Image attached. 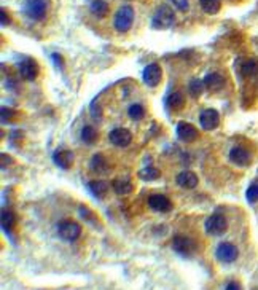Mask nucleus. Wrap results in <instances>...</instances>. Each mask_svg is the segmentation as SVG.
Here are the masks:
<instances>
[{
	"mask_svg": "<svg viewBox=\"0 0 258 290\" xmlns=\"http://www.w3.org/2000/svg\"><path fill=\"white\" fill-rule=\"evenodd\" d=\"M0 14H2V26H6V24H10V16H6V11L5 10L0 11Z\"/></svg>",
	"mask_w": 258,
	"mask_h": 290,
	"instance_id": "obj_37",
	"label": "nucleus"
},
{
	"mask_svg": "<svg viewBox=\"0 0 258 290\" xmlns=\"http://www.w3.org/2000/svg\"><path fill=\"white\" fill-rule=\"evenodd\" d=\"M88 188L96 198H104L109 191V183L106 180H91L88 183Z\"/></svg>",
	"mask_w": 258,
	"mask_h": 290,
	"instance_id": "obj_21",
	"label": "nucleus"
},
{
	"mask_svg": "<svg viewBox=\"0 0 258 290\" xmlns=\"http://www.w3.org/2000/svg\"><path fill=\"white\" fill-rule=\"evenodd\" d=\"M175 182L180 188L191 190L198 185V175L195 172H191V171H182L179 175L175 177Z\"/></svg>",
	"mask_w": 258,
	"mask_h": 290,
	"instance_id": "obj_16",
	"label": "nucleus"
},
{
	"mask_svg": "<svg viewBox=\"0 0 258 290\" xmlns=\"http://www.w3.org/2000/svg\"><path fill=\"white\" fill-rule=\"evenodd\" d=\"M175 21L174 10L169 5H161L156 13L153 14L151 26L155 29H169Z\"/></svg>",
	"mask_w": 258,
	"mask_h": 290,
	"instance_id": "obj_4",
	"label": "nucleus"
},
{
	"mask_svg": "<svg viewBox=\"0 0 258 290\" xmlns=\"http://www.w3.org/2000/svg\"><path fill=\"white\" fill-rule=\"evenodd\" d=\"M166 104L172 110H182L183 106H185V94H182L180 91L171 93V94H169L167 101H166Z\"/></svg>",
	"mask_w": 258,
	"mask_h": 290,
	"instance_id": "obj_22",
	"label": "nucleus"
},
{
	"mask_svg": "<svg viewBox=\"0 0 258 290\" xmlns=\"http://www.w3.org/2000/svg\"><path fill=\"white\" fill-rule=\"evenodd\" d=\"M80 138H82V141L88 145H91L96 142V139H98V131L94 130L93 126L86 125L82 128V133H80Z\"/></svg>",
	"mask_w": 258,
	"mask_h": 290,
	"instance_id": "obj_26",
	"label": "nucleus"
},
{
	"mask_svg": "<svg viewBox=\"0 0 258 290\" xmlns=\"http://www.w3.org/2000/svg\"><path fill=\"white\" fill-rule=\"evenodd\" d=\"M112 188H114V191L117 193V195L126 196L134 190V185H132L131 180L126 179V177H118V179H115L114 182H112Z\"/></svg>",
	"mask_w": 258,
	"mask_h": 290,
	"instance_id": "obj_18",
	"label": "nucleus"
},
{
	"mask_svg": "<svg viewBox=\"0 0 258 290\" xmlns=\"http://www.w3.org/2000/svg\"><path fill=\"white\" fill-rule=\"evenodd\" d=\"M171 2H172V5L179 11H188L190 10V2H188V0H171Z\"/></svg>",
	"mask_w": 258,
	"mask_h": 290,
	"instance_id": "obj_33",
	"label": "nucleus"
},
{
	"mask_svg": "<svg viewBox=\"0 0 258 290\" xmlns=\"http://www.w3.org/2000/svg\"><path fill=\"white\" fill-rule=\"evenodd\" d=\"M90 114H91V117L96 120V122L102 120V109H101L99 104H93V106L90 107Z\"/></svg>",
	"mask_w": 258,
	"mask_h": 290,
	"instance_id": "obj_34",
	"label": "nucleus"
},
{
	"mask_svg": "<svg viewBox=\"0 0 258 290\" xmlns=\"http://www.w3.org/2000/svg\"><path fill=\"white\" fill-rule=\"evenodd\" d=\"M128 117L134 120V122H139L145 117V109L142 104H131V106L128 107Z\"/></svg>",
	"mask_w": 258,
	"mask_h": 290,
	"instance_id": "obj_27",
	"label": "nucleus"
},
{
	"mask_svg": "<svg viewBox=\"0 0 258 290\" xmlns=\"http://www.w3.org/2000/svg\"><path fill=\"white\" fill-rule=\"evenodd\" d=\"M148 207L153 212L167 214L172 211V203L166 195H150L148 196Z\"/></svg>",
	"mask_w": 258,
	"mask_h": 290,
	"instance_id": "obj_12",
	"label": "nucleus"
},
{
	"mask_svg": "<svg viewBox=\"0 0 258 290\" xmlns=\"http://www.w3.org/2000/svg\"><path fill=\"white\" fill-rule=\"evenodd\" d=\"M142 78L147 86L155 88L159 85L161 78H163V70H161V66L156 62H151L148 66H145L143 72H142Z\"/></svg>",
	"mask_w": 258,
	"mask_h": 290,
	"instance_id": "obj_8",
	"label": "nucleus"
},
{
	"mask_svg": "<svg viewBox=\"0 0 258 290\" xmlns=\"http://www.w3.org/2000/svg\"><path fill=\"white\" fill-rule=\"evenodd\" d=\"M198 136H199V133L193 125H190V123L177 125V138H179L182 142H187V144L195 142L198 139Z\"/></svg>",
	"mask_w": 258,
	"mask_h": 290,
	"instance_id": "obj_14",
	"label": "nucleus"
},
{
	"mask_svg": "<svg viewBox=\"0 0 258 290\" xmlns=\"http://www.w3.org/2000/svg\"><path fill=\"white\" fill-rule=\"evenodd\" d=\"M238 255H239L238 247L231 243H222L219 244V247H217V251H215L217 260L222 263H233L238 259Z\"/></svg>",
	"mask_w": 258,
	"mask_h": 290,
	"instance_id": "obj_10",
	"label": "nucleus"
},
{
	"mask_svg": "<svg viewBox=\"0 0 258 290\" xmlns=\"http://www.w3.org/2000/svg\"><path fill=\"white\" fill-rule=\"evenodd\" d=\"M90 11L93 16H96V18L102 19V18H106L109 13V3L106 0H93L90 5Z\"/></svg>",
	"mask_w": 258,
	"mask_h": 290,
	"instance_id": "obj_20",
	"label": "nucleus"
},
{
	"mask_svg": "<svg viewBox=\"0 0 258 290\" xmlns=\"http://www.w3.org/2000/svg\"><path fill=\"white\" fill-rule=\"evenodd\" d=\"M58 235L61 239L67 241V243H74V241L82 236V227L74 220H62L58 225Z\"/></svg>",
	"mask_w": 258,
	"mask_h": 290,
	"instance_id": "obj_6",
	"label": "nucleus"
},
{
	"mask_svg": "<svg viewBox=\"0 0 258 290\" xmlns=\"http://www.w3.org/2000/svg\"><path fill=\"white\" fill-rule=\"evenodd\" d=\"M204 85L211 93H219L225 88V78L219 72H212V74H207L204 77Z\"/></svg>",
	"mask_w": 258,
	"mask_h": 290,
	"instance_id": "obj_15",
	"label": "nucleus"
},
{
	"mask_svg": "<svg viewBox=\"0 0 258 290\" xmlns=\"http://www.w3.org/2000/svg\"><path fill=\"white\" fill-rule=\"evenodd\" d=\"M0 114H2V123L13 122V118L16 117V112L13 109H10V107H2Z\"/></svg>",
	"mask_w": 258,
	"mask_h": 290,
	"instance_id": "obj_32",
	"label": "nucleus"
},
{
	"mask_svg": "<svg viewBox=\"0 0 258 290\" xmlns=\"http://www.w3.org/2000/svg\"><path fill=\"white\" fill-rule=\"evenodd\" d=\"M16 223V217L11 211H2V230L6 233V235H11V230Z\"/></svg>",
	"mask_w": 258,
	"mask_h": 290,
	"instance_id": "obj_23",
	"label": "nucleus"
},
{
	"mask_svg": "<svg viewBox=\"0 0 258 290\" xmlns=\"http://www.w3.org/2000/svg\"><path fill=\"white\" fill-rule=\"evenodd\" d=\"M161 175V172L158 171L156 167H153V166H148V167H143L139 171V177L142 180L145 182H150V180H156L158 177Z\"/></svg>",
	"mask_w": 258,
	"mask_h": 290,
	"instance_id": "obj_28",
	"label": "nucleus"
},
{
	"mask_svg": "<svg viewBox=\"0 0 258 290\" xmlns=\"http://www.w3.org/2000/svg\"><path fill=\"white\" fill-rule=\"evenodd\" d=\"M172 249L179 255L185 257V259H191V257L198 252V244H196V241L190 236L175 235L172 238Z\"/></svg>",
	"mask_w": 258,
	"mask_h": 290,
	"instance_id": "obj_2",
	"label": "nucleus"
},
{
	"mask_svg": "<svg viewBox=\"0 0 258 290\" xmlns=\"http://www.w3.org/2000/svg\"><path fill=\"white\" fill-rule=\"evenodd\" d=\"M225 290H243V287H241V284L236 283V281H231V283L227 284V289Z\"/></svg>",
	"mask_w": 258,
	"mask_h": 290,
	"instance_id": "obj_36",
	"label": "nucleus"
},
{
	"mask_svg": "<svg viewBox=\"0 0 258 290\" xmlns=\"http://www.w3.org/2000/svg\"><path fill=\"white\" fill-rule=\"evenodd\" d=\"M78 212H80V217H82V219H85V222H90L91 225H94V227H98L99 219H98V215H96L90 207H86V206H80Z\"/></svg>",
	"mask_w": 258,
	"mask_h": 290,
	"instance_id": "obj_29",
	"label": "nucleus"
},
{
	"mask_svg": "<svg viewBox=\"0 0 258 290\" xmlns=\"http://www.w3.org/2000/svg\"><path fill=\"white\" fill-rule=\"evenodd\" d=\"M90 169L96 174H106L109 171V163H107V158L101 155V153H96L93 155L91 161H90Z\"/></svg>",
	"mask_w": 258,
	"mask_h": 290,
	"instance_id": "obj_19",
	"label": "nucleus"
},
{
	"mask_svg": "<svg viewBox=\"0 0 258 290\" xmlns=\"http://www.w3.org/2000/svg\"><path fill=\"white\" fill-rule=\"evenodd\" d=\"M109 141L112 145H115V147L125 148L132 142V134L129 130H126V128H115V130H112L109 133Z\"/></svg>",
	"mask_w": 258,
	"mask_h": 290,
	"instance_id": "obj_9",
	"label": "nucleus"
},
{
	"mask_svg": "<svg viewBox=\"0 0 258 290\" xmlns=\"http://www.w3.org/2000/svg\"><path fill=\"white\" fill-rule=\"evenodd\" d=\"M48 0H26L24 2V13L32 21H43L48 14Z\"/></svg>",
	"mask_w": 258,
	"mask_h": 290,
	"instance_id": "obj_3",
	"label": "nucleus"
},
{
	"mask_svg": "<svg viewBox=\"0 0 258 290\" xmlns=\"http://www.w3.org/2000/svg\"><path fill=\"white\" fill-rule=\"evenodd\" d=\"M241 72H243L244 77H254L258 72V64L255 61H246L241 67Z\"/></svg>",
	"mask_w": 258,
	"mask_h": 290,
	"instance_id": "obj_30",
	"label": "nucleus"
},
{
	"mask_svg": "<svg viewBox=\"0 0 258 290\" xmlns=\"http://www.w3.org/2000/svg\"><path fill=\"white\" fill-rule=\"evenodd\" d=\"M51 59L54 61L56 67H59V69H62V67H64V62H62L61 54H58V53H53V54H51Z\"/></svg>",
	"mask_w": 258,
	"mask_h": 290,
	"instance_id": "obj_35",
	"label": "nucleus"
},
{
	"mask_svg": "<svg viewBox=\"0 0 258 290\" xmlns=\"http://www.w3.org/2000/svg\"><path fill=\"white\" fill-rule=\"evenodd\" d=\"M199 125L206 131H212L220 125V115L215 109H206L203 114L199 115Z\"/></svg>",
	"mask_w": 258,
	"mask_h": 290,
	"instance_id": "obj_13",
	"label": "nucleus"
},
{
	"mask_svg": "<svg viewBox=\"0 0 258 290\" xmlns=\"http://www.w3.org/2000/svg\"><path fill=\"white\" fill-rule=\"evenodd\" d=\"M228 228V220L223 214H212L204 222V230L211 236H220Z\"/></svg>",
	"mask_w": 258,
	"mask_h": 290,
	"instance_id": "obj_5",
	"label": "nucleus"
},
{
	"mask_svg": "<svg viewBox=\"0 0 258 290\" xmlns=\"http://www.w3.org/2000/svg\"><path fill=\"white\" fill-rule=\"evenodd\" d=\"M199 5L203 8V11L207 14H217L222 8L220 0H199Z\"/></svg>",
	"mask_w": 258,
	"mask_h": 290,
	"instance_id": "obj_24",
	"label": "nucleus"
},
{
	"mask_svg": "<svg viewBox=\"0 0 258 290\" xmlns=\"http://www.w3.org/2000/svg\"><path fill=\"white\" fill-rule=\"evenodd\" d=\"M134 22V8L131 5H122L114 16V27L120 34H125L132 27Z\"/></svg>",
	"mask_w": 258,
	"mask_h": 290,
	"instance_id": "obj_1",
	"label": "nucleus"
},
{
	"mask_svg": "<svg viewBox=\"0 0 258 290\" xmlns=\"http://www.w3.org/2000/svg\"><path fill=\"white\" fill-rule=\"evenodd\" d=\"M204 88H206V85H204V80L195 78V80H191V82H190V85H188V93H190V96H191V98L198 99L199 96L203 94Z\"/></svg>",
	"mask_w": 258,
	"mask_h": 290,
	"instance_id": "obj_25",
	"label": "nucleus"
},
{
	"mask_svg": "<svg viewBox=\"0 0 258 290\" xmlns=\"http://www.w3.org/2000/svg\"><path fill=\"white\" fill-rule=\"evenodd\" d=\"M38 72H40L38 64L32 58H24L18 62V74L22 80H26V82H32V80H35L37 75H38Z\"/></svg>",
	"mask_w": 258,
	"mask_h": 290,
	"instance_id": "obj_7",
	"label": "nucleus"
},
{
	"mask_svg": "<svg viewBox=\"0 0 258 290\" xmlns=\"http://www.w3.org/2000/svg\"><path fill=\"white\" fill-rule=\"evenodd\" d=\"M230 161L233 164H236L239 167H246L252 163V155L251 151H249L247 148L241 147V145H236V147H233L230 150V155H228Z\"/></svg>",
	"mask_w": 258,
	"mask_h": 290,
	"instance_id": "obj_11",
	"label": "nucleus"
},
{
	"mask_svg": "<svg viewBox=\"0 0 258 290\" xmlns=\"http://www.w3.org/2000/svg\"><path fill=\"white\" fill-rule=\"evenodd\" d=\"M246 196H247V201L251 204H255L258 203V183L254 182L251 187L247 188V193H246Z\"/></svg>",
	"mask_w": 258,
	"mask_h": 290,
	"instance_id": "obj_31",
	"label": "nucleus"
},
{
	"mask_svg": "<svg viewBox=\"0 0 258 290\" xmlns=\"http://www.w3.org/2000/svg\"><path fill=\"white\" fill-rule=\"evenodd\" d=\"M53 161L58 167L69 169L72 164H74V153H72L70 150H58L53 155Z\"/></svg>",
	"mask_w": 258,
	"mask_h": 290,
	"instance_id": "obj_17",
	"label": "nucleus"
}]
</instances>
